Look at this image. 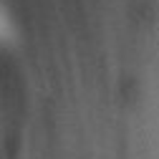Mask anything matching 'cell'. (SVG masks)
<instances>
[{"label":"cell","instance_id":"obj_1","mask_svg":"<svg viewBox=\"0 0 159 159\" xmlns=\"http://www.w3.org/2000/svg\"><path fill=\"white\" fill-rule=\"evenodd\" d=\"M8 38V18L0 13V41H5Z\"/></svg>","mask_w":159,"mask_h":159}]
</instances>
